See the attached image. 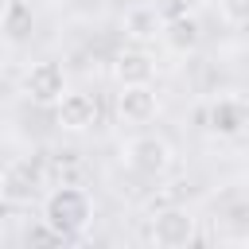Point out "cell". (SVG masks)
Instances as JSON below:
<instances>
[{
    "label": "cell",
    "instance_id": "1",
    "mask_svg": "<svg viewBox=\"0 0 249 249\" xmlns=\"http://www.w3.org/2000/svg\"><path fill=\"white\" fill-rule=\"evenodd\" d=\"M93 222V198L89 191L74 183H58L43 195V226L51 237H78Z\"/></svg>",
    "mask_w": 249,
    "mask_h": 249
},
{
    "label": "cell",
    "instance_id": "2",
    "mask_svg": "<svg viewBox=\"0 0 249 249\" xmlns=\"http://www.w3.org/2000/svg\"><path fill=\"white\" fill-rule=\"evenodd\" d=\"M124 163H128L136 175H144V179H163V175L171 171V163H175V152H171V144H167L163 136L140 132V136H132V140L124 144Z\"/></svg>",
    "mask_w": 249,
    "mask_h": 249
},
{
    "label": "cell",
    "instance_id": "3",
    "mask_svg": "<svg viewBox=\"0 0 249 249\" xmlns=\"http://www.w3.org/2000/svg\"><path fill=\"white\" fill-rule=\"evenodd\" d=\"M47 187V167L39 160H8L0 167V198L8 202H31Z\"/></svg>",
    "mask_w": 249,
    "mask_h": 249
},
{
    "label": "cell",
    "instance_id": "4",
    "mask_svg": "<svg viewBox=\"0 0 249 249\" xmlns=\"http://www.w3.org/2000/svg\"><path fill=\"white\" fill-rule=\"evenodd\" d=\"M198 237V218L187 206H167L152 218V241L160 249H183Z\"/></svg>",
    "mask_w": 249,
    "mask_h": 249
},
{
    "label": "cell",
    "instance_id": "5",
    "mask_svg": "<svg viewBox=\"0 0 249 249\" xmlns=\"http://www.w3.org/2000/svg\"><path fill=\"white\" fill-rule=\"evenodd\" d=\"M23 93H27L35 105H58L62 93H66V70H62L58 62H51V58L27 66V74H23Z\"/></svg>",
    "mask_w": 249,
    "mask_h": 249
},
{
    "label": "cell",
    "instance_id": "6",
    "mask_svg": "<svg viewBox=\"0 0 249 249\" xmlns=\"http://www.w3.org/2000/svg\"><path fill=\"white\" fill-rule=\"evenodd\" d=\"M156 113H160V97H156L152 82L148 86H121V93H117V117L124 124H148V121H156Z\"/></svg>",
    "mask_w": 249,
    "mask_h": 249
},
{
    "label": "cell",
    "instance_id": "7",
    "mask_svg": "<svg viewBox=\"0 0 249 249\" xmlns=\"http://www.w3.org/2000/svg\"><path fill=\"white\" fill-rule=\"evenodd\" d=\"M54 124L66 132H86L97 124V97L89 93H62V101L54 105Z\"/></svg>",
    "mask_w": 249,
    "mask_h": 249
},
{
    "label": "cell",
    "instance_id": "8",
    "mask_svg": "<svg viewBox=\"0 0 249 249\" xmlns=\"http://www.w3.org/2000/svg\"><path fill=\"white\" fill-rule=\"evenodd\" d=\"M113 78H117L121 86H148V82L156 78V58H152L140 43H132V47L117 51V58H113Z\"/></svg>",
    "mask_w": 249,
    "mask_h": 249
},
{
    "label": "cell",
    "instance_id": "9",
    "mask_svg": "<svg viewBox=\"0 0 249 249\" xmlns=\"http://www.w3.org/2000/svg\"><path fill=\"white\" fill-rule=\"evenodd\" d=\"M163 23H167V16L156 8V4H132L128 12H124V35L132 39V43H152V39H160L163 35Z\"/></svg>",
    "mask_w": 249,
    "mask_h": 249
},
{
    "label": "cell",
    "instance_id": "10",
    "mask_svg": "<svg viewBox=\"0 0 249 249\" xmlns=\"http://www.w3.org/2000/svg\"><path fill=\"white\" fill-rule=\"evenodd\" d=\"M206 124H210L214 136H241L245 124H249V109L237 97H218L206 113Z\"/></svg>",
    "mask_w": 249,
    "mask_h": 249
},
{
    "label": "cell",
    "instance_id": "11",
    "mask_svg": "<svg viewBox=\"0 0 249 249\" xmlns=\"http://www.w3.org/2000/svg\"><path fill=\"white\" fill-rule=\"evenodd\" d=\"M160 39L167 43L171 54H191V51L198 47L202 31H198V19H195V16H171V19L163 23V35H160Z\"/></svg>",
    "mask_w": 249,
    "mask_h": 249
},
{
    "label": "cell",
    "instance_id": "12",
    "mask_svg": "<svg viewBox=\"0 0 249 249\" xmlns=\"http://www.w3.org/2000/svg\"><path fill=\"white\" fill-rule=\"evenodd\" d=\"M31 23H35L31 4H23V0H8V4L0 8V31H4L8 39H23V35L31 31Z\"/></svg>",
    "mask_w": 249,
    "mask_h": 249
},
{
    "label": "cell",
    "instance_id": "13",
    "mask_svg": "<svg viewBox=\"0 0 249 249\" xmlns=\"http://www.w3.org/2000/svg\"><path fill=\"white\" fill-rule=\"evenodd\" d=\"M214 4H218V16L226 23H233V27L249 23V0H214Z\"/></svg>",
    "mask_w": 249,
    "mask_h": 249
},
{
    "label": "cell",
    "instance_id": "14",
    "mask_svg": "<svg viewBox=\"0 0 249 249\" xmlns=\"http://www.w3.org/2000/svg\"><path fill=\"white\" fill-rule=\"evenodd\" d=\"M0 167H4V163H0Z\"/></svg>",
    "mask_w": 249,
    "mask_h": 249
}]
</instances>
